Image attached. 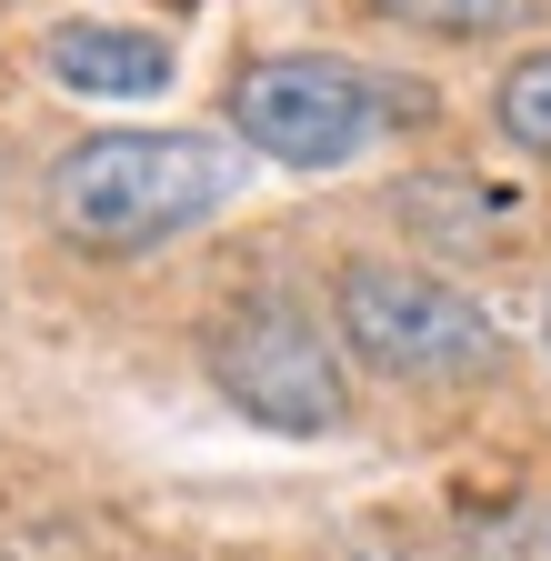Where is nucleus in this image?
Segmentation results:
<instances>
[{
  "mask_svg": "<svg viewBox=\"0 0 551 561\" xmlns=\"http://www.w3.org/2000/svg\"><path fill=\"white\" fill-rule=\"evenodd\" d=\"M241 171L251 151L231 130H91L50 171V221L60 241H81L101 261H141L200 221H221L241 201Z\"/></svg>",
  "mask_w": 551,
  "mask_h": 561,
  "instance_id": "1",
  "label": "nucleus"
},
{
  "mask_svg": "<svg viewBox=\"0 0 551 561\" xmlns=\"http://www.w3.org/2000/svg\"><path fill=\"white\" fill-rule=\"evenodd\" d=\"M331 331L381 381H481V371H502V321L461 280L381 261V251L331 271Z\"/></svg>",
  "mask_w": 551,
  "mask_h": 561,
  "instance_id": "2",
  "label": "nucleus"
},
{
  "mask_svg": "<svg viewBox=\"0 0 551 561\" xmlns=\"http://www.w3.org/2000/svg\"><path fill=\"white\" fill-rule=\"evenodd\" d=\"M200 371H211V391L261 421V432H341L352 421V371H341V331L311 321V301L291 291H241L211 311V331H200Z\"/></svg>",
  "mask_w": 551,
  "mask_h": 561,
  "instance_id": "3",
  "label": "nucleus"
},
{
  "mask_svg": "<svg viewBox=\"0 0 551 561\" xmlns=\"http://www.w3.org/2000/svg\"><path fill=\"white\" fill-rule=\"evenodd\" d=\"M391 81L331 50H261L231 70V140L282 171H352L391 130Z\"/></svg>",
  "mask_w": 551,
  "mask_h": 561,
  "instance_id": "4",
  "label": "nucleus"
},
{
  "mask_svg": "<svg viewBox=\"0 0 551 561\" xmlns=\"http://www.w3.org/2000/svg\"><path fill=\"white\" fill-rule=\"evenodd\" d=\"M41 70L71 101H161L181 81V50L161 31H141V21H50Z\"/></svg>",
  "mask_w": 551,
  "mask_h": 561,
  "instance_id": "5",
  "label": "nucleus"
},
{
  "mask_svg": "<svg viewBox=\"0 0 551 561\" xmlns=\"http://www.w3.org/2000/svg\"><path fill=\"white\" fill-rule=\"evenodd\" d=\"M381 21H401V31H422V41H502V31H521L541 0H371Z\"/></svg>",
  "mask_w": 551,
  "mask_h": 561,
  "instance_id": "6",
  "label": "nucleus"
},
{
  "mask_svg": "<svg viewBox=\"0 0 551 561\" xmlns=\"http://www.w3.org/2000/svg\"><path fill=\"white\" fill-rule=\"evenodd\" d=\"M492 121L521 140L531 161H551V41H541V50H521V60L502 70V91H492Z\"/></svg>",
  "mask_w": 551,
  "mask_h": 561,
  "instance_id": "7",
  "label": "nucleus"
},
{
  "mask_svg": "<svg viewBox=\"0 0 551 561\" xmlns=\"http://www.w3.org/2000/svg\"><path fill=\"white\" fill-rule=\"evenodd\" d=\"M541 351H551V301H541Z\"/></svg>",
  "mask_w": 551,
  "mask_h": 561,
  "instance_id": "8",
  "label": "nucleus"
}]
</instances>
